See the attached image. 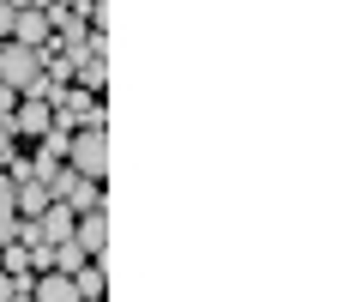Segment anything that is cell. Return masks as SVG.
Masks as SVG:
<instances>
[{"mask_svg": "<svg viewBox=\"0 0 362 302\" xmlns=\"http://www.w3.org/2000/svg\"><path fill=\"white\" fill-rule=\"evenodd\" d=\"M66 170H73L78 182H97V187H103V175H109V133L78 127L73 145H66Z\"/></svg>", "mask_w": 362, "mask_h": 302, "instance_id": "6da1fadb", "label": "cell"}, {"mask_svg": "<svg viewBox=\"0 0 362 302\" xmlns=\"http://www.w3.org/2000/svg\"><path fill=\"white\" fill-rule=\"evenodd\" d=\"M0 85H6L13 97H37V85H42V54L18 49V42H0Z\"/></svg>", "mask_w": 362, "mask_h": 302, "instance_id": "7a4b0ae2", "label": "cell"}, {"mask_svg": "<svg viewBox=\"0 0 362 302\" xmlns=\"http://www.w3.org/2000/svg\"><path fill=\"white\" fill-rule=\"evenodd\" d=\"M49 127H54L49 103H42V97H18V109H13V121H6V133H13V139H42Z\"/></svg>", "mask_w": 362, "mask_h": 302, "instance_id": "3957f363", "label": "cell"}, {"mask_svg": "<svg viewBox=\"0 0 362 302\" xmlns=\"http://www.w3.org/2000/svg\"><path fill=\"white\" fill-rule=\"evenodd\" d=\"M13 42L18 49H49V6H18V25H13Z\"/></svg>", "mask_w": 362, "mask_h": 302, "instance_id": "277c9868", "label": "cell"}, {"mask_svg": "<svg viewBox=\"0 0 362 302\" xmlns=\"http://www.w3.org/2000/svg\"><path fill=\"white\" fill-rule=\"evenodd\" d=\"M73 242L85 248V260H103V248H109V211H85V218L73 223Z\"/></svg>", "mask_w": 362, "mask_h": 302, "instance_id": "5b68a950", "label": "cell"}, {"mask_svg": "<svg viewBox=\"0 0 362 302\" xmlns=\"http://www.w3.org/2000/svg\"><path fill=\"white\" fill-rule=\"evenodd\" d=\"M73 223H78V218L61 206V199H54V206L37 218V242H42V248H61V242H73Z\"/></svg>", "mask_w": 362, "mask_h": 302, "instance_id": "8992f818", "label": "cell"}, {"mask_svg": "<svg viewBox=\"0 0 362 302\" xmlns=\"http://www.w3.org/2000/svg\"><path fill=\"white\" fill-rule=\"evenodd\" d=\"M30 302H78V284L66 272H42L30 278Z\"/></svg>", "mask_w": 362, "mask_h": 302, "instance_id": "52a82bcc", "label": "cell"}, {"mask_svg": "<svg viewBox=\"0 0 362 302\" xmlns=\"http://www.w3.org/2000/svg\"><path fill=\"white\" fill-rule=\"evenodd\" d=\"M61 206L73 211V218H85V211H103V187H97V182H73V194H66Z\"/></svg>", "mask_w": 362, "mask_h": 302, "instance_id": "ba28073f", "label": "cell"}, {"mask_svg": "<svg viewBox=\"0 0 362 302\" xmlns=\"http://www.w3.org/2000/svg\"><path fill=\"white\" fill-rule=\"evenodd\" d=\"M18 236V206H13V182L0 175V248Z\"/></svg>", "mask_w": 362, "mask_h": 302, "instance_id": "9c48e42d", "label": "cell"}, {"mask_svg": "<svg viewBox=\"0 0 362 302\" xmlns=\"http://www.w3.org/2000/svg\"><path fill=\"white\" fill-rule=\"evenodd\" d=\"M73 284H78V302H103V260H90L85 272H73Z\"/></svg>", "mask_w": 362, "mask_h": 302, "instance_id": "30bf717a", "label": "cell"}, {"mask_svg": "<svg viewBox=\"0 0 362 302\" xmlns=\"http://www.w3.org/2000/svg\"><path fill=\"white\" fill-rule=\"evenodd\" d=\"M85 248H78V242H61V248H54V272H66V278H73V272H85Z\"/></svg>", "mask_w": 362, "mask_h": 302, "instance_id": "8fae6325", "label": "cell"}, {"mask_svg": "<svg viewBox=\"0 0 362 302\" xmlns=\"http://www.w3.org/2000/svg\"><path fill=\"white\" fill-rule=\"evenodd\" d=\"M0 266H6V278H30V254L18 248V242H6V248H0Z\"/></svg>", "mask_w": 362, "mask_h": 302, "instance_id": "7c38bea8", "label": "cell"}, {"mask_svg": "<svg viewBox=\"0 0 362 302\" xmlns=\"http://www.w3.org/2000/svg\"><path fill=\"white\" fill-rule=\"evenodd\" d=\"M13 25H18V6H13V0H0V42H13Z\"/></svg>", "mask_w": 362, "mask_h": 302, "instance_id": "4fadbf2b", "label": "cell"}, {"mask_svg": "<svg viewBox=\"0 0 362 302\" xmlns=\"http://www.w3.org/2000/svg\"><path fill=\"white\" fill-rule=\"evenodd\" d=\"M13 145H18V139H13V133H6V121H0V170L13 163Z\"/></svg>", "mask_w": 362, "mask_h": 302, "instance_id": "5bb4252c", "label": "cell"}, {"mask_svg": "<svg viewBox=\"0 0 362 302\" xmlns=\"http://www.w3.org/2000/svg\"><path fill=\"white\" fill-rule=\"evenodd\" d=\"M0 302H13V278L6 272H0Z\"/></svg>", "mask_w": 362, "mask_h": 302, "instance_id": "9a60e30c", "label": "cell"}]
</instances>
